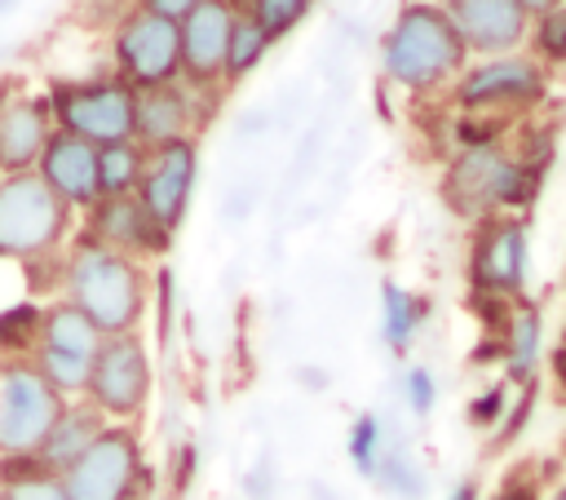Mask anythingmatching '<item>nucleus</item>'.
I'll return each instance as SVG.
<instances>
[{"instance_id":"obj_1","label":"nucleus","mask_w":566,"mask_h":500,"mask_svg":"<svg viewBox=\"0 0 566 500\" xmlns=\"http://www.w3.org/2000/svg\"><path fill=\"white\" fill-rule=\"evenodd\" d=\"M57 288H62V301H71L102 336L137 332V323L146 319V301H150L146 265L84 235L62 252Z\"/></svg>"},{"instance_id":"obj_2","label":"nucleus","mask_w":566,"mask_h":500,"mask_svg":"<svg viewBox=\"0 0 566 500\" xmlns=\"http://www.w3.org/2000/svg\"><path fill=\"white\" fill-rule=\"evenodd\" d=\"M469 66V49L451 31L447 13L433 0H411L394 13L380 35V71L394 88L411 97H433L455 84Z\"/></svg>"},{"instance_id":"obj_3","label":"nucleus","mask_w":566,"mask_h":500,"mask_svg":"<svg viewBox=\"0 0 566 500\" xmlns=\"http://www.w3.org/2000/svg\"><path fill=\"white\" fill-rule=\"evenodd\" d=\"M544 173L522 168L504 142H486V146H460L442 173V204L464 217V221H486V217H504V212H522L535 190H539Z\"/></svg>"},{"instance_id":"obj_4","label":"nucleus","mask_w":566,"mask_h":500,"mask_svg":"<svg viewBox=\"0 0 566 500\" xmlns=\"http://www.w3.org/2000/svg\"><path fill=\"white\" fill-rule=\"evenodd\" d=\"M544 97H548V71H544L526 49L495 53V58H478V62H469V66L455 75V84L447 88V102H451L460 115L500 119V124L526 119Z\"/></svg>"},{"instance_id":"obj_5","label":"nucleus","mask_w":566,"mask_h":500,"mask_svg":"<svg viewBox=\"0 0 566 500\" xmlns=\"http://www.w3.org/2000/svg\"><path fill=\"white\" fill-rule=\"evenodd\" d=\"M71 226H75V212L35 173L0 177V261L31 265L44 257H57Z\"/></svg>"},{"instance_id":"obj_6","label":"nucleus","mask_w":566,"mask_h":500,"mask_svg":"<svg viewBox=\"0 0 566 500\" xmlns=\"http://www.w3.org/2000/svg\"><path fill=\"white\" fill-rule=\"evenodd\" d=\"M49 111L53 128L84 137L93 146L111 142H133V111L137 93L119 75H97V80H57L49 84Z\"/></svg>"},{"instance_id":"obj_7","label":"nucleus","mask_w":566,"mask_h":500,"mask_svg":"<svg viewBox=\"0 0 566 500\" xmlns=\"http://www.w3.org/2000/svg\"><path fill=\"white\" fill-rule=\"evenodd\" d=\"M111 75H119L133 93L177 84L181 80V27L159 18L133 0V9L111 27Z\"/></svg>"},{"instance_id":"obj_8","label":"nucleus","mask_w":566,"mask_h":500,"mask_svg":"<svg viewBox=\"0 0 566 500\" xmlns=\"http://www.w3.org/2000/svg\"><path fill=\"white\" fill-rule=\"evenodd\" d=\"M71 500H146L150 465L133 425H106L88 451L62 473Z\"/></svg>"},{"instance_id":"obj_9","label":"nucleus","mask_w":566,"mask_h":500,"mask_svg":"<svg viewBox=\"0 0 566 500\" xmlns=\"http://www.w3.org/2000/svg\"><path fill=\"white\" fill-rule=\"evenodd\" d=\"M62 403L31 358H0V460L35 456Z\"/></svg>"},{"instance_id":"obj_10","label":"nucleus","mask_w":566,"mask_h":500,"mask_svg":"<svg viewBox=\"0 0 566 500\" xmlns=\"http://www.w3.org/2000/svg\"><path fill=\"white\" fill-rule=\"evenodd\" d=\"M150 385H155V372H150L146 341L137 332L102 336V345L93 354V367H88L84 398L111 425H133L146 412V403H150Z\"/></svg>"},{"instance_id":"obj_11","label":"nucleus","mask_w":566,"mask_h":500,"mask_svg":"<svg viewBox=\"0 0 566 500\" xmlns=\"http://www.w3.org/2000/svg\"><path fill=\"white\" fill-rule=\"evenodd\" d=\"M526 261H531V239H526L522 217L504 212V217H486L473 226V243H469V288L473 292L517 301L526 288Z\"/></svg>"},{"instance_id":"obj_12","label":"nucleus","mask_w":566,"mask_h":500,"mask_svg":"<svg viewBox=\"0 0 566 500\" xmlns=\"http://www.w3.org/2000/svg\"><path fill=\"white\" fill-rule=\"evenodd\" d=\"M195 177H199L195 137H181V142L146 150V168H142V181H137V204L146 208V217L168 239L186 221V208H190V195H195Z\"/></svg>"},{"instance_id":"obj_13","label":"nucleus","mask_w":566,"mask_h":500,"mask_svg":"<svg viewBox=\"0 0 566 500\" xmlns=\"http://www.w3.org/2000/svg\"><path fill=\"white\" fill-rule=\"evenodd\" d=\"M239 9L230 0H203L195 13H186L181 27V84L195 93H212L221 88V71H226V44H230V27H234Z\"/></svg>"},{"instance_id":"obj_14","label":"nucleus","mask_w":566,"mask_h":500,"mask_svg":"<svg viewBox=\"0 0 566 500\" xmlns=\"http://www.w3.org/2000/svg\"><path fill=\"white\" fill-rule=\"evenodd\" d=\"M451 31L460 35V44L469 49V58H495V53H513L526 44L531 22L522 18V9L513 0H433Z\"/></svg>"},{"instance_id":"obj_15","label":"nucleus","mask_w":566,"mask_h":500,"mask_svg":"<svg viewBox=\"0 0 566 500\" xmlns=\"http://www.w3.org/2000/svg\"><path fill=\"white\" fill-rule=\"evenodd\" d=\"M35 177L71 208V212H88L102 190H97V146L84 137H71L62 128H53V137L44 142L40 159H35Z\"/></svg>"},{"instance_id":"obj_16","label":"nucleus","mask_w":566,"mask_h":500,"mask_svg":"<svg viewBox=\"0 0 566 500\" xmlns=\"http://www.w3.org/2000/svg\"><path fill=\"white\" fill-rule=\"evenodd\" d=\"M84 239L124 252L133 261L159 257L168 248V235L146 217V208L137 204V195H115V199H97L84 212Z\"/></svg>"},{"instance_id":"obj_17","label":"nucleus","mask_w":566,"mask_h":500,"mask_svg":"<svg viewBox=\"0 0 566 500\" xmlns=\"http://www.w3.org/2000/svg\"><path fill=\"white\" fill-rule=\"evenodd\" d=\"M53 137V111L49 97L31 93H9L0 106V177L13 173H35V159L44 142Z\"/></svg>"},{"instance_id":"obj_18","label":"nucleus","mask_w":566,"mask_h":500,"mask_svg":"<svg viewBox=\"0 0 566 500\" xmlns=\"http://www.w3.org/2000/svg\"><path fill=\"white\" fill-rule=\"evenodd\" d=\"M199 97H203V93L186 88L181 80H177V84H159V88L137 93V111H133V142H137V146H146V150H155V146H168V142L190 137V128L203 119Z\"/></svg>"},{"instance_id":"obj_19","label":"nucleus","mask_w":566,"mask_h":500,"mask_svg":"<svg viewBox=\"0 0 566 500\" xmlns=\"http://www.w3.org/2000/svg\"><path fill=\"white\" fill-rule=\"evenodd\" d=\"M106 425H111V420H106L88 398H66L62 412H57V420L49 425L40 451H35V465H44L49 473H66V469L88 451V442H93Z\"/></svg>"},{"instance_id":"obj_20","label":"nucleus","mask_w":566,"mask_h":500,"mask_svg":"<svg viewBox=\"0 0 566 500\" xmlns=\"http://www.w3.org/2000/svg\"><path fill=\"white\" fill-rule=\"evenodd\" d=\"M500 341V358H504V376L522 389L535 385V367H539V350H544V314L531 296H517L509 305L504 327L495 332Z\"/></svg>"},{"instance_id":"obj_21","label":"nucleus","mask_w":566,"mask_h":500,"mask_svg":"<svg viewBox=\"0 0 566 500\" xmlns=\"http://www.w3.org/2000/svg\"><path fill=\"white\" fill-rule=\"evenodd\" d=\"M35 345H44V350H62V354H75V358H88L93 363V354H97V345H102V332L71 305V301H53V305H44L40 310V341Z\"/></svg>"},{"instance_id":"obj_22","label":"nucleus","mask_w":566,"mask_h":500,"mask_svg":"<svg viewBox=\"0 0 566 500\" xmlns=\"http://www.w3.org/2000/svg\"><path fill=\"white\" fill-rule=\"evenodd\" d=\"M424 314H429L424 296L407 292L402 283H385L380 288V336H385V345L394 354H407V345L416 341Z\"/></svg>"},{"instance_id":"obj_23","label":"nucleus","mask_w":566,"mask_h":500,"mask_svg":"<svg viewBox=\"0 0 566 500\" xmlns=\"http://www.w3.org/2000/svg\"><path fill=\"white\" fill-rule=\"evenodd\" d=\"M142 168H146V146H137V142L97 146V190H102V199L137 195Z\"/></svg>"},{"instance_id":"obj_24","label":"nucleus","mask_w":566,"mask_h":500,"mask_svg":"<svg viewBox=\"0 0 566 500\" xmlns=\"http://www.w3.org/2000/svg\"><path fill=\"white\" fill-rule=\"evenodd\" d=\"M0 500H71L62 487V473H49L44 465H35V456L27 460H0Z\"/></svg>"},{"instance_id":"obj_25","label":"nucleus","mask_w":566,"mask_h":500,"mask_svg":"<svg viewBox=\"0 0 566 500\" xmlns=\"http://www.w3.org/2000/svg\"><path fill=\"white\" fill-rule=\"evenodd\" d=\"M274 49V40L248 18L239 13L234 27H230V44H226V71H221V84H239L243 75H252L261 66V58Z\"/></svg>"},{"instance_id":"obj_26","label":"nucleus","mask_w":566,"mask_h":500,"mask_svg":"<svg viewBox=\"0 0 566 500\" xmlns=\"http://www.w3.org/2000/svg\"><path fill=\"white\" fill-rule=\"evenodd\" d=\"M31 363H35V372L62 394V398H84V389H88V358H75V354H62V350H44V345H35L31 354H27Z\"/></svg>"},{"instance_id":"obj_27","label":"nucleus","mask_w":566,"mask_h":500,"mask_svg":"<svg viewBox=\"0 0 566 500\" xmlns=\"http://www.w3.org/2000/svg\"><path fill=\"white\" fill-rule=\"evenodd\" d=\"M40 310L35 301H18L0 310V358H27L40 341Z\"/></svg>"},{"instance_id":"obj_28","label":"nucleus","mask_w":566,"mask_h":500,"mask_svg":"<svg viewBox=\"0 0 566 500\" xmlns=\"http://www.w3.org/2000/svg\"><path fill=\"white\" fill-rule=\"evenodd\" d=\"M526 40H531V58H535L544 71L562 66V62H566V4H557V9L544 13V18H535L531 31H526Z\"/></svg>"},{"instance_id":"obj_29","label":"nucleus","mask_w":566,"mask_h":500,"mask_svg":"<svg viewBox=\"0 0 566 500\" xmlns=\"http://www.w3.org/2000/svg\"><path fill=\"white\" fill-rule=\"evenodd\" d=\"M349 460H354V469H358L363 478H376V473H380V460H385V429H380V420H376L371 412L354 416V425H349Z\"/></svg>"},{"instance_id":"obj_30","label":"nucleus","mask_w":566,"mask_h":500,"mask_svg":"<svg viewBox=\"0 0 566 500\" xmlns=\"http://www.w3.org/2000/svg\"><path fill=\"white\" fill-rule=\"evenodd\" d=\"M310 4L314 0H248V18L270 35V40H283L305 13H310Z\"/></svg>"},{"instance_id":"obj_31","label":"nucleus","mask_w":566,"mask_h":500,"mask_svg":"<svg viewBox=\"0 0 566 500\" xmlns=\"http://www.w3.org/2000/svg\"><path fill=\"white\" fill-rule=\"evenodd\" d=\"M376 482H380V487H389L394 496H411V500L424 491V478H420V473H416V465H411L407 456H398V451H385Z\"/></svg>"},{"instance_id":"obj_32","label":"nucleus","mask_w":566,"mask_h":500,"mask_svg":"<svg viewBox=\"0 0 566 500\" xmlns=\"http://www.w3.org/2000/svg\"><path fill=\"white\" fill-rule=\"evenodd\" d=\"M402 398H407V407H411L416 416H429L433 403H438V381H433V372H429V367H407V372H402Z\"/></svg>"},{"instance_id":"obj_33","label":"nucleus","mask_w":566,"mask_h":500,"mask_svg":"<svg viewBox=\"0 0 566 500\" xmlns=\"http://www.w3.org/2000/svg\"><path fill=\"white\" fill-rule=\"evenodd\" d=\"M504 412H509V385H486V389L469 403V420H473L478 429L500 425V420H504Z\"/></svg>"},{"instance_id":"obj_34","label":"nucleus","mask_w":566,"mask_h":500,"mask_svg":"<svg viewBox=\"0 0 566 500\" xmlns=\"http://www.w3.org/2000/svg\"><path fill=\"white\" fill-rule=\"evenodd\" d=\"M142 9H150V13H159V18H172V22H181L186 13H195L203 0H137Z\"/></svg>"},{"instance_id":"obj_35","label":"nucleus","mask_w":566,"mask_h":500,"mask_svg":"<svg viewBox=\"0 0 566 500\" xmlns=\"http://www.w3.org/2000/svg\"><path fill=\"white\" fill-rule=\"evenodd\" d=\"M491 500H539V491H535V482H522L517 478V482H504Z\"/></svg>"},{"instance_id":"obj_36","label":"nucleus","mask_w":566,"mask_h":500,"mask_svg":"<svg viewBox=\"0 0 566 500\" xmlns=\"http://www.w3.org/2000/svg\"><path fill=\"white\" fill-rule=\"evenodd\" d=\"M517 9H522V18L526 22H535V18H544V13H553L557 4H566V0H513Z\"/></svg>"},{"instance_id":"obj_37","label":"nucleus","mask_w":566,"mask_h":500,"mask_svg":"<svg viewBox=\"0 0 566 500\" xmlns=\"http://www.w3.org/2000/svg\"><path fill=\"white\" fill-rule=\"evenodd\" d=\"M447 500H478V482H460V487H455Z\"/></svg>"},{"instance_id":"obj_38","label":"nucleus","mask_w":566,"mask_h":500,"mask_svg":"<svg viewBox=\"0 0 566 500\" xmlns=\"http://www.w3.org/2000/svg\"><path fill=\"white\" fill-rule=\"evenodd\" d=\"M539 500H566V482H557L548 496H539Z\"/></svg>"},{"instance_id":"obj_39","label":"nucleus","mask_w":566,"mask_h":500,"mask_svg":"<svg viewBox=\"0 0 566 500\" xmlns=\"http://www.w3.org/2000/svg\"><path fill=\"white\" fill-rule=\"evenodd\" d=\"M9 93H13V88H9L4 80H0V106H4V97H9Z\"/></svg>"},{"instance_id":"obj_40","label":"nucleus","mask_w":566,"mask_h":500,"mask_svg":"<svg viewBox=\"0 0 566 500\" xmlns=\"http://www.w3.org/2000/svg\"><path fill=\"white\" fill-rule=\"evenodd\" d=\"M230 4H234V9H239V13H243V9H248V0H230Z\"/></svg>"},{"instance_id":"obj_41","label":"nucleus","mask_w":566,"mask_h":500,"mask_svg":"<svg viewBox=\"0 0 566 500\" xmlns=\"http://www.w3.org/2000/svg\"><path fill=\"white\" fill-rule=\"evenodd\" d=\"M4 4H13V0H0V9H4Z\"/></svg>"},{"instance_id":"obj_42","label":"nucleus","mask_w":566,"mask_h":500,"mask_svg":"<svg viewBox=\"0 0 566 500\" xmlns=\"http://www.w3.org/2000/svg\"><path fill=\"white\" fill-rule=\"evenodd\" d=\"M562 336H566V332H562ZM562 345H566V341H562Z\"/></svg>"}]
</instances>
